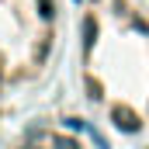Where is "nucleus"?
<instances>
[{
  "instance_id": "1",
  "label": "nucleus",
  "mask_w": 149,
  "mask_h": 149,
  "mask_svg": "<svg viewBox=\"0 0 149 149\" xmlns=\"http://www.w3.org/2000/svg\"><path fill=\"white\" fill-rule=\"evenodd\" d=\"M80 83L94 111L118 132H149V10L142 0L83 3Z\"/></svg>"
},
{
  "instance_id": "2",
  "label": "nucleus",
  "mask_w": 149,
  "mask_h": 149,
  "mask_svg": "<svg viewBox=\"0 0 149 149\" xmlns=\"http://www.w3.org/2000/svg\"><path fill=\"white\" fill-rule=\"evenodd\" d=\"M59 0H0V97L45 83L59 56Z\"/></svg>"
},
{
  "instance_id": "3",
  "label": "nucleus",
  "mask_w": 149,
  "mask_h": 149,
  "mask_svg": "<svg viewBox=\"0 0 149 149\" xmlns=\"http://www.w3.org/2000/svg\"><path fill=\"white\" fill-rule=\"evenodd\" d=\"M3 149H97L83 132L59 121H31L10 135Z\"/></svg>"
}]
</instances>
